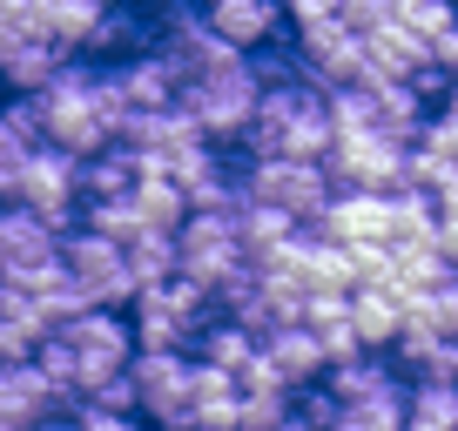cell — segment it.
<instances>
[{"label": "cell", "instance_id": "83f0119b", "mask_svg": "<svg viewBox=\"0 0 458 431\" xmlns=\"http://www.w3.org/2000/svg\"><path fill=\"white\" fill-rule=\"evenodd\" d=\"M142 7L148 14H169V7H182V0H142Z\"/></svg>", "mask_w": 458, "mask_h": 431}, {"label": "cell", "instance_id": "484cf974", "mask_svg": "<svg viewBox=\"0 0 458 431\" xmlns=\"http://www.w3.org/2000/svg\"><path fill=\"white\" fill-rule=\"evenodd\" d=\"M68 431H135L129 411H95V404H68Z\"/></svg>", "mask_w": 458, "mask_h": 431}, {"label": "cell", "instance_id": "5b68a950", "mask_svg": "<svg viewBox=\"0 0 458 431\" xmlns=\"http://www.w3.org/2000/svg\"><path fill=\"white\" fill-rule=\"evenodd\" d=\"M14 209H28L34 223H41L47 236H68L74 223H81V196H74V156H61V148H28V162H21L14 175Z\"/></svg>", "mask_w": 458, "mask_h": 431}, {"label": "cell", "instance_id": "30bf717a", "mask_svg": "<svg viewBox=\"0 0 458 431\" xmlns=\"http://www.w3.org/2000/svg\"><path fill=\"white\" fill-rule=\"evenodd\" d=\"M196 21L216 34L223 47L250 55V47H270L284 34V14H276V0H202Z\"/></svg>", "mask_w": 458, "mask_h": 431}, {"label": "cell", "instance_id": "7c38bea8", "mask_svg": "<svg viewBox=\"0 0 458 431\" xmlns=\"http://www.w3.org/2000/svg\"><path fill=\"white\" fill-rule=\"evenodd\" d=\"M68 404L55 398V391L41 385V371L34 364H0V425H41V418H61Z\"/></svg>", "mask_w": 458, "mask_h": 431}, {"label": "cell", "instance_id": "4fadbf2b", "mask_svg": "<svg viewBox=\"0 0 458 431\" xmlns=\"http://www.w3.org/2000/svg\"><path fill=\"white\" fill-rule=\"evenodd\" d=\"M257 351L270 358V371H276V385H284V391H303V385H317V377H324V351H317V337L303 331V324L270 331Z\"/></svg>", "mask_w": 458, "mask_h": 431}, {"label": "cell", "instance_id": "ba28073f", "mask_svg": "<svg viewBox=\"0 0 458 431\" xmlns=\"http://www.w3.org/2000/svg\"><path fill=\"white\" fill-rule=\"evenodd\" d=\"M236 270H243V249H236L229 216H182V223H175V276H182L189 290L216 297Z\"/></svg>", "mask_w": 458, "mask_h": 431}, {"label": "cell", "instance_id": "5bb4252c", "mask_svg": "<svg viewBox=\"0 0 458 431\" xmlns=\"http://www.w3.org/2000/svg\"><path fill=\"white\" fill-rule=\"evenodd\" d=\"M61 61H68L61 47L34 41V34H14V41H0V88H7V95H41Z\"/></svg>", "mask_w": 458, "mask_h": 431}, {"label": "cell", "instance_id": "9a60e30c", "mask_svg": "<svg viewBox=\"0 0 458 431\" xmlns=\"http://www.w3.org/2000/svg\"><path fill=\"white\" fill-rule=\"evenodd\" d=\"M95 21H101V0H34V34H41L47 47H61L68 61L88 47Z\"/></svg>", "mask_w": 458, "mask_h": 431}, {"label": "cell", "instance_id": "8fae6325", "mask_svg": "<svg viewBox=\"0 0 458 431\" xmlns=\"http://www.w3.org/2000/svg\"><path fill=\"white\" fill-rule=\"evenodd\" d=\"M55 257H61V270H68L74 283L88 290V303H95V290L108 283V276H122V243H108V236L81 230V223H74V230L55 243Z\"/></svg>", "mask_w": 458, "mask_h": 431}, {"label": "cell", "instance_id": "cb8c5ba5", "mask_svg": "<svg viewBox=\"0 0 458 431\" xmlns=\"http://www.w3.org/2000/svg\"><path fill=\"white\" fill-rule=\"evenodd\" d=\"M81 230L108 236V243H129V236H142V216H135L129 196H114V202H81Z\"/></svg>", "mask_w": 458, "mask_h": 431}, {"label": "cell", "instance_id": "4316f807", "mask_svg": "<svg viewBox=\"0 0 458 431\" xmlns=\"http://www.w3.org/2000/svg\"><path fill=\"white\" fill-rule=\"evenodd\" d=\"M330 7H337V0H276L284 28H317V21H330Z\"/></svg>", "mask_w": 458, "mask_h": 431}, {"label": "cell", "instance_id": "d4e9b609", "mask_svg": "<svg viewBox=\"0 0 458 431\" xmlns=\"http://www.w3.org/2000/svg\"><path fill=\"white\" fill-rule=\"evenodd\" d=\"M290 418V391H263V398H236V431H276Z\"/></svg>", "mask_w": 458, "mask_h": 431}, {"label": "cell", "instance_id": "8992f818", "mask_svg": "<svg viewBox=\"0 0 458 431\" xmlns=\"http://www.w3.org/2000/svg\"><path fill=\"white\" fill-rule=\"evenodd\" d=\"M236 189H243V202H263V209L290 216L297 230L330 202V182H324L317 162H276V156L243 162V169H236Z\"/></svg>", "mask_w": 458, "mask_h": 431}, {"label": "cell", "instance_id": "d6986e66", "mask_svg": "<svg viewBox=\"0 0 458 431\" xmlns=\"http://www.w3.org/2000/svg\"><path fill=\"white\" fill-rule=\"evenodd\" d=\"M122 270H129L135 290L169 283V276H175V230H142V236H129V243H122Z\"/></svg>", "mask_w": 458, "mask_h": 431}, {"label": "cell", "instance_id": "7a4b0ae2", "mask_svg": "<svg viewBox=\"0 0 458 431\" xmlns=\"http://www.w3.org/2000/svg\"><path fill=\"white\" fill-rule=\"evenodd\" d=\"M317 169H324L330 196H398V189H411L404 148L385 135H330Z\"/></svg>", "mask_w": 458, "mask_h": 431}, {"label": "cell", "instance_id": "ac0fdd59", "mask_svg": "<svg viewBox=\"0 0 458 431\" xmlns=\"http://www.w3.org/2000/svg\"><path fill=\"white\" fill-rule=\"evenodd\" d=\"M129 189H135V162H129L122 142H108V148L74 162V196L81 202H114V196H129Z\"/></svg>", "mask_w": 458, "mask_h": 431}, {"label": "cell", "instance_id": "52a82bcc", "mask_svg": "<svg viewBox=\"0 0 458 431\" xmlns=\"http://www.w3.org/2000/svg\"><path fill=\"white\" fill-rule=\"evenodd\" d=\"M122 371L135 418H148L156 431H189V351H135Z\"/></svg>", "mask_w": 458, "mask_h": 431}, {"label": "cell", "instance_id": "7402d4cb", "mask_svg": "<svg viewBox=\"0 0 458 431\" xmlns=\"http://www.w3.org/2000/svg\"><path fill=\"white\" fill-rule=\"evenodd\" d=\"M398 431H458V391L452 385H404Z\"/></svg>", "mask_w": 458, "mask_h": 431}, {"label": "cell", "instance_id": "44dd1931", "mask_svg": "<svg viewBox=\"0 0 458 431\" xmlns=\"http://www.w3.org/2000/svg\"><path fill=\"white\" fill-rule=\"evenodd\" d=\"M398 425H404V377H391V385H377L371 398L344 404L330 431H398Z\"/></svg>", "mask_w": 458, "mask_h": 431}, {"label": "cell", "instance_id": "603a6c76", "mask_svg": "<svg viewBox=\"0 0 458 431\" xmlns=\"http://www.w3.org/2000/svg\"><path fill=\"white\" fill-rule=\"evenodd\" d=\"M129 202H135V216H142V230H175L182 223V189L175 182H162V175H148V182H135L129 189Z\"/></svg>", "mask_w": 458, "mask_h": 431}, {"label": "cell", "instance_id": "ffe728a7", "mask_svg": "<svg viewBox=\"0 0 458 431\" xmlns=\"http://www.w3.org/2000/svg\"><path fill=\"white\" fill-rule=\"evenodd\" d=\"M41 337H47L41 310L28 297H14V290H0V364H28Z\"/></svg>", "mask_w": 458, "mask_h": 431}, {"label": "cell", "instance_id": "f1b7e54d", "mask_svg": "<svg viewBox=\"0 0 458 431\" xmlns=\"http://www.w3.org/2000/svg\"><path fill=\"white\" fill-rule=\"evenodd\" d=\"M101 7H114V0H101Z\"/></svg>", "mask_w": 458, "mask_h": 431}, {"label": "cell", "instance_id": "6da1fadb", "mask_svg": "<svg viewBox=\"0 0 458 431\" xmlns=\"http://www.w3.org/2000/svg\"><path fill=\"white\" fill-rule=\"evenodd\" d=\"M88 81H95V68L88 61H61L55 81L41 88V142L61 148V156H95V148H108V129H101L95 115V95H88Z\"/></svg>", "mask_w": 458, "mask_h": 431}, {"label": "cell", "instance_id": "9c48e42d", "mask_svg": "<svg viewBox=\"0 0 458 431\" xmlns=\"http://www.w3.org/2000/svg\"><path fill=\"white\" fill-rule=\"evenodd\" d=\"M47 337H61V344L74 351V364H81V391L95 385V377H114L122 364L135 358V337H129V317H122V310H81L74 324H61V331H47Z\"/></svg>", "mask_w": 458, "mask_h": 431}, {"label": "cell", "instance_id": "2e32d148", "mask_svg": "<svg viewBox=\"0 0 458 431\" xmlns=\"http://www.w3.org/2000/svg\"><path fill=\"white\" fill-rule=\"evenodd\" d=\"M108 81H114V95H122V108H129V115H148V108H169V101H175V81L162 74V61H156V55H129V61H114Z\"/></svg>", "mask_w": 458, "mask_h": 431}, {"label": "cell", "instance_id": "277c9868", "mask_svg": "<svg viewBox=\"0 0 458 431\" xmlns=\"http://www.w3.org/2000/svg\"><path fill=\"white\" fill-rule=\"evenodd\" d=\"M129 303H135V317H129L135 351H189V344H196V331L209 324V297H202V290H189L182 276L135 290Z\"/></svg>", "mask_w": 458, "mask_h": 431}, {"label": "cell", "instance_id": "e0dca14e", "mask_svg": "<svg viewBox=\"0 0 458 431\" xmlns=\"http://www.w3.org/2000/svg\"><path fill=\"white\" fill-rule=\"evenodd\" d=\"M344 324H351L358 351H391V337H398V297H385L377 283L351 290L344 297Z\"/></svg>", "mask_w": 458, "mask_h": 431}, {"label": "cell", "instance_id": "3957f363", "mask_svg": "<svg viewBox=\"0 0 458 431\" xmlns=\"http://www.w3.org/2000/svg\"><path fill=\"white\" fill-rule=\"evenodd\" d=\"M257 95H263V88L250 81V68L236 61V68L209 74V81L175 88V101H169V108H182V115H189V129H196L202 142L216 148V142H243L250 115H257Z\"/></svg>", "mask_w": 458, "mask_h": 431}]
</instances>
